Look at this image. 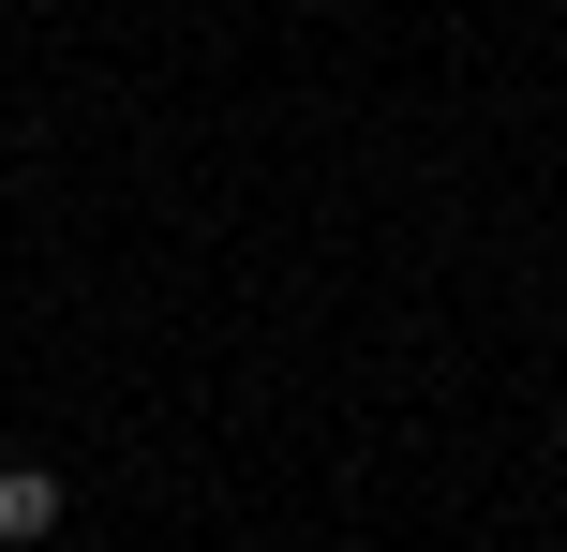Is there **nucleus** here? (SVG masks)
Returning <instances> with one entry per match:
<instances>
[{
	"label": "nucleus",
	"mask_w": 567,
	"mask_h": 552,
	"mask_svg": "<svg viewBox=\"0 0 567 552\" xmlns=\"http://www.w3.org/2000/svg\"><path fill=\"white\" fill-rule=\"evenodd\" d=\"M60 538V478L45 464H0V552H45Z\"/></svg>",
	"instance_id": "obj_1"
}]
</instances>
